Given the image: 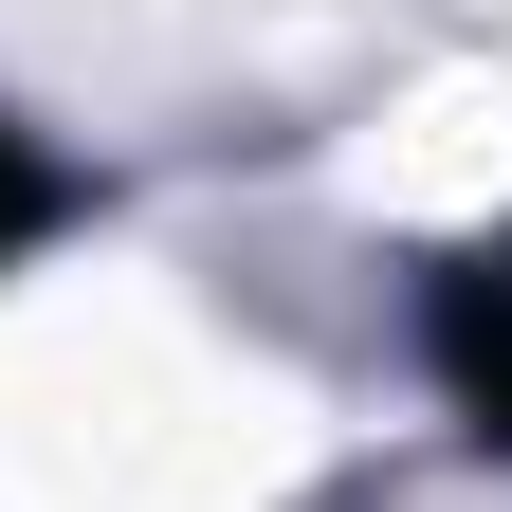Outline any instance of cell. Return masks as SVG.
Masks as SVG:
<instances>
[{"label":"cell","mask_w":512,"mask_h":512,"mask_svg":"<svg viewBox=\"0 0 512 512\" xmlns=\"http://www.w3.org/2000/svg\"><path fill=\"white\" fill-rule=\"evenodd\" d=\"M439 348H458V384H476V421H512V275H476L458 311H439Z\"/></svg>","instance_id":"obj_1"},{"label":"cell","mask_w":512,"mask_h":512,"mask_svg":"<svg viewBox=\"0 0 512 512\" xmlns=\"http://www.w3.org/2000/svg\"><path fill=\"white\" fill-rule=\"evenodd\" d=\"M19 220H37V165H0V238H19Z\"/></svg>","instance_id":"obj_2"}]
</instances>
